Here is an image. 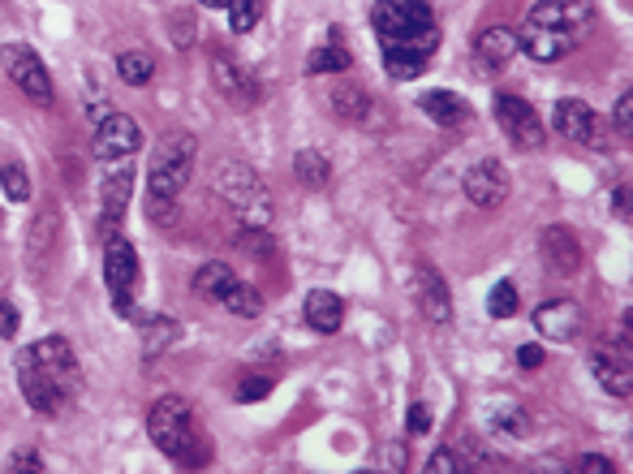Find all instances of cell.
Wrapping results in <instances>:
<instances>
[{
	"mask_svg": "<svg viewBox=\"0 0 633 474\" xmlns=\"http://www.w3.org/2000/svg\"><path fill=\"white\" fill-rule=\"evenodd\" d=\"M371 22L380 30L383 52H405V57L431 61V52L440 48V22L427 0H376Z\"/></svg>",
	"mask_w": 633,
	"mask_h": 474,
	"instance_id": "cell-1",
	"label": "cell"
},
{
	"mask_svg": "<svg viewBox=\"0 0 633 474\" xmlns=\"http://www.w3.org/2000/svg\"><path fill=\"white\" fill-rule=\"evenodd\" d=\"M212 190L216 199L238 216L242 229H267L271 225V195L263 186V177L254 173L246 160H220L212 169Z\"/></svg>",
	"mask_w": 633,
	"mask_h": 474,
	"instance_id": "cell-2",
	"label": "cell"
},
{
	"mask_svg": "<svg viewBox=\"0 0 633 474\" xmlns=\"http://www.w3.org/2000/svg\"><path fill=\"white\" fill-rule=\"evenodd\" d=\"M147 436L164 458H173L181 466H203L207 462V449L199 440V423H194V410H190L186 397L155 401L151 414H147Z\"/></svg>",
	"mask_w": 633,
	"mask_h": 474,
	"instance_id": "cell-3",
	"label": "cell"
},
{
	"mask_svg": "<svg viewBox=\"0 0 633 474\" xmlns=\"http://www.w3.org/2000/svg\"><path fill=\"white\" fill-rule=\"evenodd\" d=\"M190 169H194V138L190 134H173L155 147L151 155V169H147V190L151 195H164V199H177L181 186L190 182Z\"/></svg>",
	"mask_w": 633,
	"mask_h": 474,
	"instance_id": "cell-4",
	"label": "cell"
},
{
	"mask_svg": "<svg viewBox=\"0 0 633 474\" xmlns=\"http://www.w3.org/2000/svg\"><path fill=\"white\" fill-rule=\"evenodd\" d=\"M0 61H4V74L13 78V87H17L30 104H39V109L52 104V78H48V65L39 61L35 48H26V43H4Z\"/></svg>",
	"mask_w": 633,
	"mask_h": 474,
	"instance_id": "cell-5",
	"label": "cell"
},
{
	"mask_svg": "<svg viewBox=\"0 0 633 474\" xmlns=\"http://www.w3.org/2000/svg\"><path fill=\"white\" fill-rule=\"evenodd\" d=\"M104 280H109V294H113V307L117 315L138 320V307H134V280H138V250L129 246L126 237H113L109 250H104ZM142 324V320H138Z\"/></svg>",
	"mask_w": 633,
	"mask_h": 474,
	"instance_id": "cell-6",
	"label": "cell"
},
{
	"mask_svg": "<svg viewBox=\"0 0 633 474\" xmlns=\"http://www.w3.org/2000/svg\"><path fill=\"white\" fill-rule=\"evenodd\" d=\"M591 371H595V379L612 392V397H630L633 392V350H630V328H621V337L612 341V337H604L599 346H595V354H591Z\"/></svg>",
	"mask_w": 633,
	"mask_h": 474,
	"instance_id": "cell-7",
	"label": "cell"
},
{
	"mask_svg": "<svg viewBox=\"0 0 633 474\" xmlns=\"http://www.w3.org/2000/svg\"><path fill=\"white\" fill-rule=\"evenodd\" d=\"M492 109H496V121H501V129H505L508 142H512L517 151H539V147L547 142V125H543V117H539L521 96L501 91Z\"/></svg>",
	"mask_w": 633,
	"mask_h": 474,
	"instance_id": "cell-8",
	"label": "cell"
},
{
	"mask_svg": "<svg viewBox=\"0 0 633 474\" xmlns=\"http://www.w3.org/2000/svg\"><path fill=\"white\" fill-rule=\"evenodd\" d=\"M26 358L65 392V397H74L78 388H83V371H78V358L69 350V341H61V337H43V341H35Z\"/></svg>",
	"mask_w": 633,
	"mask_h": 474,
	"instance_id": "cell-9",
	"label": "cell"
},
{
	"mask_svg": "<svg viewBox=\"0 0 633 474\" xmlns=\"http://www.w3.org/2000/svg\"><path fill=\"white\" fill-rule=\"evenodd\" d=\"M526 22L534 26H556L569 35H586L595 26V4L591 0H534V9L526 13Z\"/></svg>",
	"mask_w": 633,
	"mask_h": 474,
	"instance_id": "cell-10",
	"label": "cell"
},
{
	"mask_svg": "<svg viewBox=\"0 0 633 474\" xmlns=\"http://www.w3.org/2000/svg\"><path fill=\"white\" fill-rule=\"evenodd\" d=\"M479 414H483V427L492 432V436H508V440H526L534 427V419H530V410L517 401V397H508V392H492V397H483V406H479Z\"/></svg>",
	"mask_w": 633,
	"mask_h": 474,
	"instance_id": "cell-11",
	"label": "cell"
},
{
	"mask_svg": "<svg viewBox=\"0 0 633 474\" xmlns=\"http://www.w3.org/2000/svg\"><path fill=\"white\" fill-rule=\"evenodd\" d=\"M142 147V129L138 121L126 117V113H104L96 121V155L100 160H117V155H134Z\"/></svg>",
	"mask_w": 633,
	"mask_h": 474,
	"instance_id": "cell-12",
	"label": "cell"
},
{
	"mask_svg": "<svg viewBox=\"0 0 633 474\" xmlns=\"http://www.w3.org/2000/svg\"><path fill=\"white\" fill-rule=\"evenodd\" d=\"M461 190H466V199L474 203V208H483V212H492V208H501L508 199V173L501 160H479L470 173H466V182H461Z\"/></svg>",
	"mask_w": 633,
	"mask_h": 474,
	"instance_id": "cell-13",
	"label": "cell"
},
{
	"mask_svg": "<svg viewBox=\"0 0 633 474\" xmlns=\"http://www.w3.org/2000/svg\"><path fill=\"white\" fill-rule=\"evenodd\" d=\"M414 302H418V311H422V320L427 324H448L453 320V298H448V285H444V276L435 272V267H418L414 272Z\"/></svg>",
	"mask_w": 633,
	"mask_h": 474,
	"instance_id": "cell-14",
	"label": "cell"
},
{
	"mask_svg": "<svg viewBox=\"0 0 633 474\" xmlns=\"http://www.w3.org/2000/svg\"><path fill=\"white\" fill-rule=\"evenodd\" d=\"M129 195H134V155H117V160H104V182H100V199H104V216H109V229L122 221V212L129 208Z\"/></svg>",
	"mask_w": 633,
	"mask_h": 474,
	"instance_id": "cell-15",
	"label": "cell"
},
{
	"mask_svg": "<svg viewBox=\"0 0 633 474\" xmlns=\"http://www.w3.org/2000/svg\"><path fill=\"white\" fill-rule=\"evenodd\" d=\"M552 125H556L560 138H569V142H578V147L604 142V134H599V117H595L591 104H582V100H556V109H552Z\"/></svg>",
	"mask_w": 633,
	"mask_h": 474,
	"instance_id": "cell-16",
	"label": "cell"
},
{
	"mask_svg": "<svg viewBox=\"0 0 633 474\" xmlns=\"http://www.w3.org/2000/svg\"><path fill=\"white\" fill-rule=\"evenodd\" d=\"M517 43H521V52H526V57H534V61L552 65V61H565V57L578 48V35L556 30V26H534V22H526V26H521V35H517Z\"/></svg>",
	"mask_w": 633,
	"mask_h": 474,
	"instance_id": "cell-17",
	"label": "cell"
},
{
	"mask_svg": "<svg viewBox=\"0 0 633 474\" xmlns=\"http://www.w3.org/2000/svg\"><path fill=\"white\" fill-rule=\"evenodd\" d=\"M534 328L543 341H573L582 333V307L569 298H552L534 311Z\"/></svg>",
	"mask_w": 633,
	"mask_h": 474,
	"instance_id": "cell-18",
	"label": "cell"
},
{
	"mask_svg": "<svg viewBox=\"0 0 633 474\" xmlns=\"http://www.w3.org/2000/svg\"><path fill=\"white\" fill-rule=\"evenodd\" d=\"M17 388H22L26 406L39 410V414H56V410L69 401V397H65V392H61V388H56V384H52V379H48V375H43V371H39L26 354L17 358Z\"/></svg>",
	"mask_w": 633,
	"mask_h": 474,
	"instance_id": "cell-19",
	"label": "cell"
},
{
	"mask_svg": "<svg viewBox=\"0 0 633 474\" xmlns=\"http://www.w3.org/2000/svg\"><path fill=\"white\" fill-rule=\"evenodd\" d=\"M539 254L556 276H573L582 267V241L569 234L565 225H547L539 234Z\"/></svg>",
	"mask_w": 633,
	"mask_h": 474,
	"instance_id": "cell-20",
	"label": "cell"
},
{
	"mask_svg": "<svg viewBox=\"0 0 633 474\" xmlns=\"http://www.w3.org/2000/svg\"><path fill=\"white\" fill-rule=\"evenodd\" d=\"M517 52H521V43H517V30H508V26H488L479 35V43H474V57H479V65L488 74H501Z\"/></svg>",
	"mask_w": 633,
	"mask_h": 474,
	"instance_id": "cell-21",
	"label": "cell"
},
{
	"mask_svg": "<svg viewBox=\"0 0 633 474\" xmlns=\"http://www.w3.org/2000/svg\"><path fill=\"white\" fill-rule=\"evenodd\" d=\"M212 83H216V91H220L233 109H254V104H258V87H254L238 65H229L225 57H212Z\"/></svg>",
	"mask_w": 633,
	"mask_h": 474,
	"instance_id": "cell-22",
	"label": "cell"
},
{
	"mask_svg": "<svg viewBox=\"0 0 633 474\" xmlns=\"http://www.w3.org/2000/svg\"><path fill=\"white\" fill-rule=\"evenodd\" d=\"M328 109H332V117L350 121V125H367L371 113H376L371 96L363 87H354V83H337L332 96H328Z\"/></svg>",
	"mask_w": 633,
	"mask_h": 474,
	"instance_id": "cell-23",
	"label": "cell"
},
{
	"mask_svg": "<svg viewBox=\"0 0 633 474\" xmlns=\"http://www.w3.org/2000/svg\"><path fill=\"white\" fill-rule=\"evenodd\" d=\"M306 324H311L315 333H324V337L341 333V324H345V302H341L332 289H315V294L306 298Z\"/></svg>",
	"mask_w": 633,
	"mask_h": 474,
	"instance_id": "cell-24",
	"label": "cell"
},
{
	"mask_svg": "<svg viewBox=\"0 0 633 474\" xmlns=\"http://www.w3.org/2000/svg\"><path fill=\"white\" fill-rule=\"evenodd\" d=\"M418 104H422V113H427V117L435 121V125H444V129H457V125H466V121H470V113H474V109H470V104H466L457 91H427Z\"/></svg>",
	"mask_w": 633,
	"mask_h": 474,
	"instance_id": "cell-25",
	"label": "cell"
},
{
	"mask_svg": "<svg viewBox=\"0 0 633 474\" xmlns=\"http://www.w3.org/2000/svg\"><path fill=\"white\" fill-rule=\"evenodd\" d=\"M293 177H297L306 190H324V186L332 182V164H328V155H324V151L302 147V151L293 155Z\"/></svg>",
	"mask_w": 633,
	"mask_h": 474,
	"instance_id": "cell-26",
	"label": "cell"
},
{
	"mask_svg": "<svg viewBox=\"0 0 633 474\" xmlns=\"http://www.w3.org/2000/svg\"><path fill=\"white\" fill-rule=\"evenodd\" d=\"M216 307H225V311H233V315H242V320H254V315L263 311V298L254 294V285H246V280H238V276H233V280L220 289Z\"/></svg>",
	"mask_w": 633,
	"mask_h": 474,
	"instance_id": "cell-27",
	"label": "cell"
},
{
	"mask_svg": "<svg viewBox=\"0 0 633 474\" xmlns=\"http://www.w3.org/2000/svg\"><path fill=\"white\" fill-rule=\"evenodd\" d=\"M117 74L126 78L129 87H147V83H151V74H155V61H151V52L129 48V52L117 57Z\"/></svg>",
	"mask_w": 633,
	"mask_h": 474,
	"instance_id": "cell-28",
	"label": "cell"
},
{
	"mask_svg": "<svg viewBox=\"0 0 633 474\" xmlns=\"http://www.w3.org/2000/svg\"><path fill=\"white\" fill-rule=\"evenodd\" d=\"M350 65H354V57H350L341 43H328V48H315V52H311V74H332V78H337V74H345Z\"/></svg>",
	"mask_w": 633,
	"mask_h": 474,
	"instance_id": "cell-29",
	"label": "cell"
},
{
	"mask_svg": "<svg viewBox=\"0 0 633 474\" xmlns=\"http://www.w3.org/2000/svg\"><path fill=\"white\" fill-rule=\"evenodd\" d=\"M229 280H233V267H225V263H207V267H199V276H194V294L207 298V302H216L220 289H225Z\"/></svg>",
	"mask_w": 633,
	"mask_h": 474,
	"instance_id": "cell-30",
	"label": "cell"
},
{
	"mask_svg": "<svg viewBox=\"0 0 633 474\" xmlns=\"http://www.w3.org/2000/svg\"><path fill=\"white\" fill-rule=\"evenodd\" d=\"M0 190H4L9 203H26L30 199V173L22 164H4L0 169Z\"/></svg>",
	"mask_w": 633,
	"mask_h": 474,
	"instance_id": "cell-31",
	"label": "cell"
},
{
	"mask_svg": "<svg viewBox=\"0 0 633 474\" xmlns=\"http://www.w3.org/2000/svg\"><path fill=\"white\" fill-rule=\"evenodd\" d=\"M225 9H229V30H233V35L254 30V26H258V13H263L258 0H229Z\"/></svg>",
	"mask_w": 633,
	"mask_h": 474,
	"instance_id": "cell-32",
	"label": "cell"
},
{
	"mask_svg": "<svg viewBox=\"0 0 633 474\" xmlns=\"http://www.w3.org/2000/svg\"><path fill=\"white\" fill-rule=\"evenodd\" d=\"M517 311V285L512 280H496L492 285V298H488V315L492 320H508Z\"/></svg>",
	"mask_w": 633,
	"mask_h": 474,
	"instance_id": "cell-33",
	"label": "cell"
},
{
	"mask_svg": "<svg viewBox=\"0 0 633 474\" xmlns=\"http://www.w3.org/2000/svg\"><path fill=\"white\" fill-rule=\"evenodd\" d=\"M168 341H177V324L173 320H147V337H142V354H160Z\"/></svg>",
	"mask_w": 633,
	"mask_h": 474,
	"instance_id": "cell-34",
	"label": "cell"
},
{
	"mask_svg": "<svg viewBox=\"0 0 633 474\" xmlns=\"http://www.w3.org/2000/svg\"><path fill=\"white\" fill-rule=\"evenodd\" d=\"M383 70L392 78H418L427 70V61L422 57H405V52H383Z\"/></svg>",
	"mask_w": 633,
	"mask_h": 474,
	"instance_id": "cell-35",
	"label": "cell"
},
{
	"mask_svg": "<svg viewBox=\"0 0 633 474\" xmlns=\"http://www.w3.org/2000/svg\"><path fill=\"white\" fill-rule=\"evenodd\" d=\"M267 397H271V379H263V375H251V379H242V384L233 388V401H242V406L267 401Z\"/></svg>",
	"mask_w": 633,
	"mask_h": 474,
	"instance_id": "cell-36",
	"label": "cell"
},
{
	"mask_svg": "<svg viewBox=\"0 0 633 474\" xmlns=\"http://www.w3.org/2000/svg\"><path fill=\"white\" fill-rule=\"evenodd\" d=\"M427 474H457V471H466V462H457V453L453 449H435L431 453V462L422 466Z\"/></svg>",
	"mask_w": 633,
	"mask_h": 474,
	"instance_id": "cell-37",
	"label": "cell"
},
{
	"mask_svg": "<svg viewBox=\"0 0 633 474\" xmlns=\"http://www.w3.org/2000/svg\"><path fill=\"white\" fill-rule=\"evenodd\" d=\"M147 212H151V221H155V225H177V199H164V195H151V203H147Z\"/></svg>",
	"mask_w": 633,
	"mask_h": 474,
	"instance_id": "cell-38",
	"label": "cell"
},
{
	"mask_svg": "<svg viewBox=\"0 0 633 474\" xmlns=\"http://www.w3.org/2000/svg\"><path fill=\"white\" fill-rule=\"evenodd\" d=\"M612 121H617V134H621V138H633V96L630 91L617 100V113H612Z\"/></svg>",
	"mask_w": 633,
	"mask_h": 474,
	"instance_id": "cell-39",
	"label": "cell"
},
{
	"mask_svg": "<svg viewBox=\"0 0 633 474\" xmlns=\"http://www.w3.org/2000/svg\"><path fill=\"white\" fill-rule=\"evenodd\" d=\"M409 432L414 436H427L431 432V406H422V401L409 406Z\"/></svg>",
	"mask_w": 633,
	"mask_h": 474,
	"instance_id": "cell-40",
	"label": "cell"
},
{
	"mask_svg": "<svg viewBox=\"0 0 633 474\" xmlns=\"http://www.w3.org/2000/svg\"><path fill=\"white\" fill-rule=\"evenodd\" d=\"M578 471L582 474H612V462L599 458V453H586V458H578Z\"/></svg>",
	"mask_w": 633,
	"mask_h": 474,
	"instance_id": "cell-41",
	"label": "cell"
},
{
	"mask_svg": "<svg viewBox=\"0 0 633 474\" xmlns=\"http://www.w3.org/2000/svg\"><path fill=\"white\" fill-rule=\"evenodd\" d=\"M0 337H4V341L17 337V311H13L9 302H0Z\"/></svg>",
	"mask_w": 633,
	"mask_h": 474,
	"instance_id": "cell-42",
	"label": "cell"
},
{
	"mask_svg": "<svg viewBox=\"0 0 633 474\" xmlns=\"http://www.w3.org/2000/svg\"><path fill=\"white\" fill-rule=\"evenodd\" d=\"M543 346H521V350H517V362H521V366H526V371H534V366H543Z\"/></svg>",
	"mask_w": 633,
	"mask_h": 474,
	"instance_id": "cell-43",
	"label": "cell"
},
{
	"mask_svg": "<svg viewBox=\"0 0 633 474\" xmlns=\"http://www.w3.org/2000/svg\"><path fill=\"white\" fill-rule=\"evenodd\" d=\"M383 471H405V449L401 445H388L383 449Z\"/></svg>",
	"mask_w": 633,
	"mask_h": 474,
	"instance_id": "cell-44",
	"label": "cell"
},
{
	"mask_svg": "<svg viewBox=\"0 0 633 474\" xmlns=\"http://www.w3.org/2000/svg\"><path fill=\"white\" fill-rule=\"evenodd\" d=\"M9 471H43V462H39L35 453H17V462H13Z\"/></svg>",
	"mask_w": 633,
	"mask_h": 474,
	"instance_id": "cell-45",
	"label": "cell"
},
{
	"mask_svg": "<svg viewBox=\"0 0 633 474\" xmlns=\"http://www.w3.org/2000/svg\"><path fill=\"white\" fill-rule=\"evenodd\" d=\"M617 212H621V216H630V186H621V190H617Z\"/></svg>",
	"mask_w": 633,
	"mask_h": 474,
	"instance_id": "cell-46",
	"label": "cell"
},
{
	"mask_svg": "<svg viewBox=\"0 0 633 474\" xmlns=\"http://www.w3.org/2000/svg\"><path fill=\"white\" fill-rule=\"evenodd\" d=\"M199 4H203V9H225L229 0H199Z\"/></svg>",
	"mask_w": 633,
	"mask_h": 474,
	"instance_id": "cell-47",
	"label": "cell"
}]
</instances>
